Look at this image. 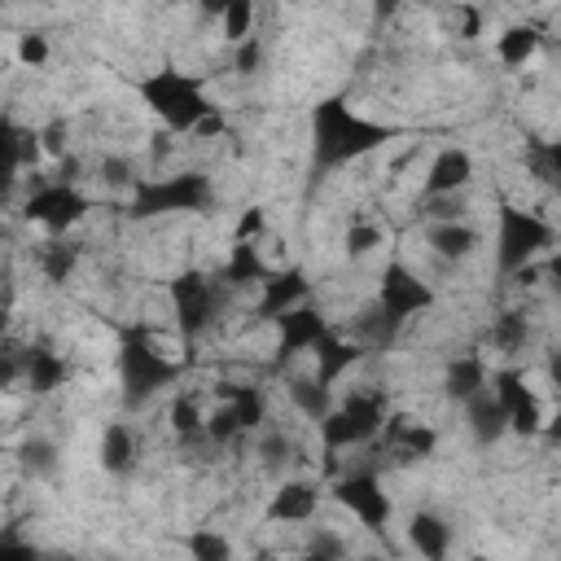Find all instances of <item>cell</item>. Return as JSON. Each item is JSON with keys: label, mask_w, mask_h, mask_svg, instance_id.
I'll return each mask as SVG.
<instances>
[{"label": "cell", "mask_w": 561, "mask_h": 561, "mask_svg": "<svg viewBox=\"0 0 561 561\" xmlns=\"http://www.w3.org/2000/svg\"><path fill=\"white\" fill-rule=\"evenodd\" d=\"M486 390L495 394V403L504 408V416H508V434H517V438H535V434H543V403H539V394L526 386V373L522 368H513V364H504V368H495V373H486Z\"/></svg>", "instance_id": "obj_7"}, {"label": "cell", "mask_w": 561, "mask_h": 561, "mask_svg": "<svg viewBox=\"0 0 561 561\" xmlns=\"http://www.w3.org/2000/svg\"><path fill=\"white\" fill-rule=\"evenodd\" d=\"M219 31L228 44H241L245 35H254V0H228L219 13Z\"/></svg>", "instance_id": "obj_32"}, {"label": "cell", "mask_w": 561, "mask_h": 561, "mask_svg": "<svg viewBox=\"0 0 561 561\" xmlns=\"http://www.w3.org/2000/svg\"><path fill=\"white\" fill-rule=\"evenodd\" d=\"M9 324H13V298L0 294V342H9Z\"/></svg>", "instance_id": "obj_49"}, {"label": "cell", "mask_w": 561, "mask_h": 561, "mask_svg": "<svg viewBox=\"0 0 561 561\" xmlns=\"http://www.w3.org/2000/svg\"><path fill=\"white\" fill-rule=\"evenodd\" d=\"M333 500H337L364 530H386V526H390L394 504H390V495H386V486H381V478H377L373 469H351V473H342V478L333 482Z\"/></svg>", "instance_id": "obj_9"}, {"label": "cell", "mask_w": 561, "mask_h": 561, "mask_svg": "<svg viewBox=\"0 0 561 561\" xmlns=\"http://www.w3.org/2000/svg\"><path fill=\"white\" fill-rule=\"evenodd\" d=\"M263 276H267V263L259 259V241H232L219 285H259Z\"/></svg>", "instance_id": "obj_24"}, {"label": "cell", "mask_w": 561, "mask_h": 561, "mask_svg": "<svg viewBox=\"0 0 561 561\" xmlns=\"http://www.w3.org/2000/svg\"><path fill=\"white\" fill-rule=\"evenodd\" d=\"M381 421H386V394L381 390H351L316 425H320L324 451H351V447L373 443Z\"/></svg>", "instance_id": "obj_4"}, {"label": "cell", "mask_w": 561, "mask_h": 561, "mask_svg": "<svg viewBox=\"0 0 561 561\" xmlns=\"http://www.w3.org/2000/svg\"><path fill=\"white\" fill-rule=\"evenodd\" d=\"M469 180H473V158H469V149L447 145V149H438V153H434V162H430V171H425L421 193H465V184H469Z\"/></svg>", "instance_id": "obj_17"}, {"label": "cell", "mask_w": 561, "mask_h": 561, "mask_svg": "<svg viewBox=\"0 0 561 561\" xmlns=\"http://www.w3.org/2000/svg\"><path fill=\"white\" fill-rule=\"evenodd\" d=\"M478 241H482L478 228L465 224V219H430V228H425V245L443 263H465L478 250Z\"/></svg>", "instance_id": "obj_16"}, {"label": "cell", "mask_w": 561, "mask_h": 561, "mask_svg": "<svg viewBox=\"0 0 561 561\" xmlns=\"http://www.w3.org/2000/svg\"><path fill=\"white\" fill-rule=\"evenodd\" d=\"M180 373H184V364L171 359L145 324L127 329V337L118 346V381H123V403L127 408H145L149 399H158L162 390H171L180 381Z\"/></svg>", "instance_id": "obj_3"}, {"label": "cell", "mask_w": 561, "mask_h": 561, "mask_svg": "<svg viewBox=\"0 0 561 561\" xmlns=\"http://www.w3.org/2000/svg\"><path fill=\"white\" fill-rule=\"evenodd\" d=\"M552 241H557V232L543 215L508 206V202L495 210V267H500V276H513L517 267L535 263Z\"/></svg>", "instance_id": "obj_5"}, {"label": "cell", "mask_w": 561, "mask_h": 561, "mask_svg": "<svg viewBox=\"0 0 561 561\" xmlns=\"http://www.w3.org/2000/svg\"><path fill=\"white\" fill-rule=\"evenodd\" d=\"M324 329H329V316H324L320 307H311L307 298L294 302V307H285V311L276 316V364H289L294 355L311 351Z\"/></svg>", "instance_id": "obj_12"}, {"label": "cell", "mask_w": 561, "mask_h": 561, "mask_svg": "<svg viewBox=\"0 0 561 561\" xmlns=\"http://www.w3.org/2000/svg\"><path fill=\"white\" fill-rule=\"evenodd\" d=\"M486 359L478 355V351H465V355H456L451 364H447V373H443V394L451 399V403H465L469 394H478L482 386H486Z\"/></svg>", "instance_id": "obj_21"}, {"label": "cell", "mask_w": 561, "mask_h": 561, "mask_svg": "<svg viewBox=\"0 0 561 561\" xmlns=\"http://www.w3.org/2000/svg\"><path fill=\"white\" fill-rule=\"evenodd\" d=\"M22 368H26V346L0 342V390H13L22 381Z\"/></svg>", "instance_id": "obj_39"}, {"label": "cell", "mask_w": 561, "mask_h": 561, "mask_svg": "<svg viewBox=\"0 0 561 561\" xmlns=\"http://www.w3.org/2000/svg\"><path fill=\"white\" fill-rule=\"evenodd\" d=\"M399 329H403V324H399L390 311H381V307H368V311L355 320V337H359L364 346H390Z\"/></svg>", "instance_id": "obj_29"}, {"label": "cell", "mask_w": 561, "mask_h": 561, "mask_svg": "<svg viewBox=\"0 0 561 561\" xmlns=\"http://www.w3.org/2000/svg\"><path fill=\"white\" fill-rule=\"evenodd\" d=\"M171 307H175V329L184 342H197L215 311H219V280H210L206 272H180L171 280Z\"/></svg>", "instance_id": "obj_8"}, {"label": "cell", "mask_w": 561, "mask_h": 561, "mask_svg": "<svg viewBox=\"0 0 561 561\" xmlns=\"http://www.w3.org/2000/svg\"><path fill=\"white\" fill-rule=\"evenodd\" d=\"M4 237H9V228H4V219H0V241H4Z\"/></svg>", "instance_id": "obj_52"}, {"label": "cell", "mask_w": 561, "mask_h": 561, "mask_svg": "<svg viewBox=\"0 0 561 561\" xmlns=\"http://www.w3.org/2000/svg\"><path fill=\"white\" fill-rule=\"evenodd\" d=\"M289 403H294L307 421H320V416L333 408V386H324L316 373H311V377H289Z\"/></svg>", "instance_id": "obj_26"}, {"label": "cell", "mask_w": 561, "mask_h": 561, "mask_svg": "<svg viewBox=\"0 0 561 561\" xmlns=\"http://www.w3.org/2000/svg\"><path fill=\"white\" fill-rule=\"evenodd\" d=\"M456 35L460 39H478L482 35V13L473 4H456Z\"/></svg>", "instance_id": "obj_46"}, {"label": "cell", "mask_w": 561, "mask_h": 561, "mask_svg": "<svg viewBox=\"0 0 561 561\" xmlns=\"http://www.w3.org/2000/svg\"><path fill=\"white\" fill-rule=\"evenodd\" d=\"M377 307L381 311H390L399 324H408L412 316H421V311H430L434 307V289H430V280H421L408 263H386V272H381V280H377Z\"/></svg>", "instance_id": "obj_11"}, {"label": "cell", "mask_w": 561, "mask_h": 561, "mask_svg": "<svg viewBox=\"0 0 561 561\" xmlns=\"http://www.w3.org/2000/svg\"><path fill=\"white\" fill-rule=\"evenodd\" d=\"M539 48H543V35H539V26H530V22H513V26H504V31L495 35V57H500L504 66H530V61L539 57Z\"/></svg>", "instance_id": "obj_23"}, {"label": "cell", "mask_w": 561, "mask_h": 561, "mask_svg": "<svg viewBox=\"0 0 561 561\" xmlns=\"http://www.w3.org/2000/svg\"><path fill=\"white\" fill-rule=\"evenodd\" d=\"M13 145H18V123H13V118H0V206L13 197V184H18V175H22Z\"/></svg>", "instance_id": "obj_30"}, {"label": "cell", "mask_w": 561, "mask_h": 561, "mask_svg": "<svg viewBox=\"0 0 561 561\" xmlns=\"http://www.w3.org/2000/svg\"><path fill=\"white\" fill-rule=\"evenodd\" d=\"M210 202H215V188L202 171H180V175H158V180H136L131 184V215L136 219L206 210Z\"/></svg>", "instance_id": "obj_6"}, {"label": "cell", "mask_w": 561, "mask_h": 561, "mask_svg": "<svg viewBox=\"0 0 561 561\" xmlns=\"http://www.w3.org/2000/svg\"><path fill=\"white\" fill-rule=\"evenodd\" d=\"M412 4H434V0H412Z\"/></svg>", "instance_id": "obj_53"}, {"label": "cell", "mask_w": 561, "mask_h": 561, "mask_svg": "<svg viewBox=\"0 0 561 561\" xmlns=\"http://www.w3.org/2000/svg\"><path fill=\"white\" fill-rule=\"evenodd\" d=\"M460 408H465V425H469L478 447H491V443H500L508 434V416H504V408L495 403V394L486 386L478 394H469Z\"/></svg>", "instance_id": "obj_18"}, {"label": "cell", "mask_w": 561, "mask_h": 561, "mask_svg": "<svg viewBox=\"0 0 561 561\" xmlns=\"http://www.w3.org/2000/svg\"><path fill=\"white\" fill-rule=\"evenodd\" d=\"M526 167L535 171V180L557 184V171H561V149H557L552 140H530V145H526Z\"/></svg>", "instance_id": "obj_33"}, {"label": "cell", "mask_w": 561, "mask_h": 561, "mask_svg": "<svg viewBox=\"0 0 561 561\" xmlns=\"http://www.w3.org/2000/svg\"><path fill=\"white\" fill-rule=\"evenodd\" d=\"M263 228H267V215H263V206H250V210H241V215H237L232 241H259V237H263Z\"/></svg>", "instance_id": "obj_43"}, {"label": "cell", "mask_w": 561, "mask_h": 561, "mask_svg": "<svg viewBox=\"0 0 561 561\" xmlns=\"http://www.w3.org/2000/svg\"><path fill=\"white\" fill-rule=\"evenodd\" d=\"M259 61H263V44H259L254 35H245V39L237 44V70H241V75H254Z\"/></svg>", "instance_id": "obj_47"}, {"label": "cell", "mask_w": 561, "mask_h": 561, "mask_svg": "<svg viewBox=\"0 0 561 561\" xmlns=\"http://www.w3.org/2000/svg\"><path fill=\"white\" fill-rule=\"evenodd\" d=\"M342 245H346V254H351V259H364V254H373V250L381 245V228H377V224H368V219H351V224H346Z\"/></svg>", "instance_id": "obj_35"}, {"label": "cell", "mask_w": 561, "mask_h": 561, "mask_svg": "<svg viewBox=\"0 0 561 561\" xmlns=\"http://www.w3.org/2000/svg\"><path fill=\"white\" fill-rule=\"evenodd\" d=\"M224 131H228V118H224V110H219V105H210V110L197 118V127H193L188 136H202V140H219Z\"/></svg>", "instance_id": "obj_44"}, {"label": "cell", "mask_w": 561, "mask_h": 561, "mask_svg": "<svg viewBox=\"0 0 561 561\" xmlns=\"http://www.w3.org/2000/svg\"><path fill=\"white\" fill-rule=\"evenodd\" d=\"M167 421H171V430H175L180 438H202V430H206V408H202L197 394H175Z\"/></svg>", "instance_id": "obj_28"}, {"label": "cell", "mask_w": 561, "mask_h": 561, "mask_svg": "<svg viewBox=\"0 0 561 561\" xmlns=\"http://www.w3.org/2000/svg\"><path fill=\"white\" fill-rule=\"evenodd\" d=\"M18 460H22V469H26L31 478H48V473H57V447H53L48 438H26Z\"/></svg>", "instance_id": "obj_34"}, {"label": "cell", "mask_w": 561, "mask_h": 561, "mask_svg": "<svg viewBox=\"0 0 561 561\" xmlns=\"http://www.w3.org/2000/svg\"><path fill=\"white\" fill-rule=\"evenodd\" d=\"M526 316L522 311H504L495 324H491V333H486V342L495 346V351H504V355H513V351H522L526 346Z\"/></svg>", "instance_id": "obj_31"}, {"label": "cell", "mask_w": 561, "mask_h": 561, "mask_svg": "<svg viewBox=\"0 0 561 561\" xmlns=\"http://www.w3.org/2000/svg\"><path fill=\"white\" fill-rule=\"evenodd\" d=\"M96 460L110 478H127L136 469V434L127 421H110L101 430V443H96Z\"/></svg>", "instance_id": "obj_19"}, {"label": "cell", "mask_w": 561, "mask_h": 561, "mask_svg": "<svg viewBox=\"0 0 561 561\" xmlns=\"http://www.w3.org/2000/svg\"><path fill=\"white\" fill-rule=\"evenodd\" d=\"M394 136H399V127L355 114L346 105V96H320L311 105V162H316V171L346 167V162L390 145Z\"/></svg>", "instance_id": "obj_1"}, {"label": "cell", "mask_w": 561, "mask_h": 561, "mask_svg": "<svg viewBox=\"0 0 561 561\" xmlns=\"http://www.w3.org/2000/svg\"><path fill=\"white\" fill-rule=\"evenodd\" d=\"M0 552H31L26 543H18V539H0Z\"/></svg>", "instance_id": "obj_51"}, {"label": "cell", "mask_w": 561, "mask_h": 561, "mask_svg": "<svg viewBox=\"0 0 561 561\" xmlns=\"http://www.w3.org/2000/svg\"><path fill=\"white\" fill-rule=\"evenodd\" d=\"M13 153H18V167H22V171H35L39 158H44L39 131H35V127H18V145H13Z\"/></svg>", "instance_id": "obj_42"}, {"label": "cell", "mask_w": 561, "mask_h": 561, "mask_svg": "<svg viewBox=\"0 0 561 561\" xmlns=\"http://www.w3.org/2000/svg\"><path fill=\"white\" fill-rule=\"evenodd\" d=\"M184 548L197 557V561H228L232 557V543L219 535V530H193L184 539Z\"/></svg>", "instance_id": "obj_36"}, {"label": "cell", "mask_w": 561, "mask_h": 561, "mask_svg": "<svg viewBox=\"0 0 561 561\" xmlns=\"http://www.w3.org/2000/svg\"><path fill=\"white\" fill-rule=\"evenodd\" d=\"M35 131H39L44 153H53V158L66 153V123H61V118H53V123H44V127H35Z\"/></svg>", "instance_id": "obj_45"}, {"label": "cell", "mask_w": 561, "mask_h": 561, "mask_svg": "<svg viewBox=\"0 0 561 561\" xmlns=\"http://www.w3.org/2000/svg\"><path fill=\"white\" fill-rule=\"evenodd\" d=\"M259 456H263V465L267 469H285L289 460H294V443L285 438V434H263V443H259Z\"/></svg>", "instance_id": "obj_41"}, {"label": "cell", "mask_w": 561, "mask_h": 561, "mask_svg": "<svg viewBox=\"0 0 561 561\" xmlns=\"http://www.w3.org/2000/svg\"><path fill=\"white\" fill-rule=\"evenodd\" d=\"M22 215H26L31 224L48 228L53 237H61V232H70V228L88 215V197H83V188H79V184L48 180V184H39V188L26 197Z\"/></svg>", "instance_id": "obj_10"}, {"label": "cell", "mask_w": 561, "mask_h": 561, "mask_svg": "<svg viewBox=\"0 0 561 561\" xmlns=\"http://www.w3.org/2000/svg\"><path fill=\"white\" fill-rule=\"evenodd\" d=\"M136 96L145 101V110L167 127V131H180L188 136L197 127V118L215 105L206 96V83L188 70H175V66H158L149 75L136 79Z\"/></svg>", "instance_id": "obj_2"}, {"label": "cell", "mask_w": 561, "mask_h": 561, "mask_svg": "<svg viewBox=\"0 0 561 561\" xmlns=\"http://www.w3.org/2000/svg\"><path fill=\"white\" fill-rule=\"evenodd\" d=\"M193 4H197V9H202V13H206V18H219V13H224V4H228V0H193Z\"/></svg>", "instance_id": "obj_50"}, {"label": "cell", "mask_w": 561, "mask_h": 561, "mask_svg": "<svg viewBox=\"0 0 561 561\" xmlns=\"http://www.w3.org/2000/svg\"><path fill=\"white\" fill-rule=\"evenodd\" d=\"M48 57H53V44H48L44 31H22V35H18V61H22L26 70H39Z\"/></svg>", "instance_id": "obj_38"}, {"label": "cell", "mask_w": 561, "mask_h": 561, "mask_svg": "<svg viewBox=\"0 0 561 561\" xmlns=\"http://www.w3.org/2000/svg\"><path fill=\"white\" fill-rule=\"evenodd\" d=\"M96 175H101V184H110V188H131L140 175H136V162L127 158V153H105L101 158V167H96Z\"/></svg>", "instance_id": "obj_37"}, {"label": "cell", "mask_w": 561, "mask_h": 561, "mask_svg": "<svg viewBox=\"0 0 561 561\" xmlns=\"http://www.w3.org/2000/svg\"><path fill=\"white\" fill-rule=\"evenodd\" d=\"M219 399L232 408L241 430H259L267 416V394L259 386H219Z\"/></svg>", "instance_id": "obj_25"}, {"label": "cell", "mask_w": 561, "mask_h": 561, "mask_svg": "<svg viewBox=\"0 0 561 561\" xmlns=\"http://www.w3.org/2000/svg\"><path fill=\"white\" fill-rule=\"evenodd\" d=\"M316 508H320V486H316L311 478H289V482H280V486L272 491L263 517H267L272 526H276V522H285V526H302V522L316 517Z\"/></svg>", "instance_id": "obj_14"}, {"label": "cell", "mask_w": 561, "mask_h": 561, "mask_svg": "<svg viewBox=\"0 0 561 561\" xmlns=\"http://www.w3.org/2000/svg\"><path fill=\"white\" fill-rule=\"evenodd\" d=\"M22 381L35 390V394H53L70 381V364L48 351V346H26V368H22Z\"/></svg>", "instance_id": "obj_20"}, {"label": "cell", "mask_w": 561, "mask_h": 561, "mask_svg": "<svg viewBox=\"0 0 561 561\" xmlns=\"http://www.w3.org/2000/svg\"><path fill=\"white\" fill-rule=\"evenodd\" d=\"M364 342L359 337H351V333H337L333 324L320 333V342L311 346V355H316V377L324 381V386H337L359 359H364Z\"/></svg>", "instance_id": "obj_13"}, {"label": "cell", "mask_w": 561, "mask_h": 561, "mask_svg": "<svg viewBox=\"0 0 561 561\" xmlns=\"http://www.w3.org/2000/svg\"><path fill=\"white\" fill-rule=\"evenodd\" d=\"M307 289H311V280H307V272H302V267L267 272V276L259 280V302H254V311H259L263 320H276L285 307L302 302V298H307Z\"/></svg>", "instance_id": "obj_15"}, {"label": "cell", "mask_w": 561, "mask_h": 561, "mask_svg": "<svg viewBox=\"0 0 561 561\" xmlns=\"http://www.w3.org/2000/svg\"><path fill=\"white\" fill-rule=\"evenodd\" d=\"M408 543H412V552H421V557L438 561V557H447V552H451V526H447L438 513L421 508V513H412V517H408Z\"/></svg>", "instance_id": "obj_22"}, {"label": "cell", "mask_w": 561, "mask_h": 561, "mask_svg": "<svg viewBox=\"0 0 561 561\" xmlns=\"http://www.w3.org/2000/svg\"><path fill=\"white\" fill-rule=\"evenodd\" d=\"M425 219H465V193H425Z\"/></svg>", "instance_id": "obj_40"}, {"label": "cell", "mask_w": 561, "mask_h": 561, "mask_svg": "<svg viewBox=\"0 0 561 561\" xmlns=\"http://www.w3.org/2000/svg\"><path fill=\"white\" fill-rule=\"evenodd\" d=\"M79 267V250L66 241V237H53L44 250H39V272L53 280V285H61V280H70V272Z\"/></svg>", "instance_id": "obj_27"}, {"label": "cell", "mask_w": 561, "mask_h": 561, "mask_svg": "<svg viewBox=\"0 0 561 561\" xmlns=\"http://www.w3.org/2000/svg\"><path fill=\"white\" fill-rule=\"evenodd\" d=\"M307 552H311V557H342L346 543H342L337 535H329V530H316V535L307 539Z\"/></svg>", "instance_id": "obj_48"}]
</instances>
